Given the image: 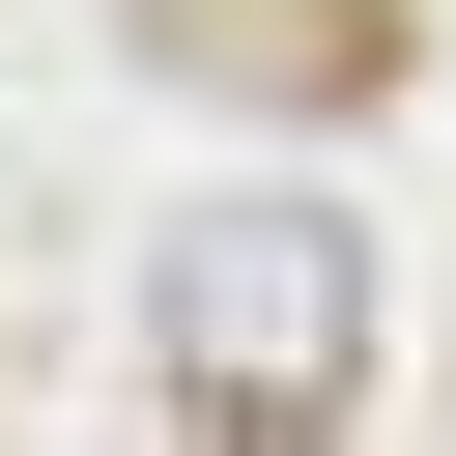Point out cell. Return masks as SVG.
Listing matches in <instances>:
<instances>
[{"label": "cell", "instance_id": "obj_1", "mask_svg": "<svg viewBox=\"0 0 456 456\" xmlns=\"http://www.w3.org/2000/svg\"><path fill=\"white\" fill-rule=\"evenodd\" d=\"M142 342H171V399H200V428H314V399L370 370V256H342L314 200H200V228H171V285H142Z\"/></svg>", "mask_w": 456, "mask_h": 456}]
</instances>
